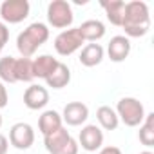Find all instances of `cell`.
Listing matches in <instances>:
<instances>
[{"label":"cell","instance_id":"obj_12","mask_svg":"<svg viewBox=\"0 0 154 154\" xmlns=\"http://www.w3.org/2000/svg\"><path fill=\"white\" fill-rule=\"evenodd\" d=\"M107 54L111 58V62H125V58L131 54V40L123 35H118V36H112L109 45H107Z\"/></svg>","mask_w":154,"mask_h":154},{"label":"cell","instance_id":"obj_19","mask_svg":"<svg viewBox=\"0 0 154 154\" xmlns=\"http://www.w3.org/2000/svg\"><path fill=\"white\" fill-rule=\"evenodd\" d=\"M96 120H98L100 127L105 129V131H116L118 125H120V120H118L116 111H114L112 107H109V105L98 107V111H96Z\"/></svg>","mask_w":154,"mask_h":154},{"label":"cell","instance_id":"obj_25","mask_svg":"<svg viewBox=\"0 0 154 154\" xmlns=\"http://www.w3.org/2000/svg\"><path fill=\"white\" fill-rule=\"evenodd\" d=\"M8 149H9V141L4 134H0V154H8Z\"/></svg>","mask_w":154,"mask_h":154},{"label":"cell","instance_id":"obj_14","mask_svg":"<svg viewBox=\"0 0 154 154\" xmlns=\"http://www.w3.org/2000/svg\"><path fill=\"white\" fill-rule=\"evenodd\" d=\"M78 31H80V35H82V38L85 40V42H98L100 38H103V35H105V26H103V22H100V20H85V22H82V26L78 27Z\"/></svg>","mask_w":154,"mask_h":154},{"label":"cell","instance_id":"obj_10","mask_svg":"<svg viewBox=\"0 0 154 154\" xmlns=\"http://www.w3.org/2000/svg\"><path fill=\"white\" fill-rule=\"evenodd\" d=\"M87 118H89V107L82 102H69L62 112V122H65L71 127H78L85 123Z\"/></svg>","mask_w":154,"mask_h":154},{"label":"cell","instance_id":"obj_26","mask_svg":"<svg viewBox=\"0 0 154 154\" xmlns=\"http://www.w3.org/2000/svg\"><path fill=\"white\" fill-rule=\"evenodd\" d=\"M98 154H122V150L118 149V147H112V145H109V147H103V149H100V152Z\"/></svg>","mask_w":154,"mask_h":154},{"label":"cell","instance_id":"obj_23","mask_svg":"<svg viewBox=\"0 0 154 154\" xmlns=\"http://www.w3.org/2000/svg\"><path fill=\"white\" fill-rule=\"evenodd\" d=\"M8 40H9V29L2 20H0V53H2V49L6 47Z\"/></svg>","mask_w":154,"mask_h":154},{"label":"cell","instance_id":"obj_28","mask_svg":"<svg viewBox=\"0 0 154 154\" xmlns=\"http://www.w3.org/2000/svg\"><path fill=\"white\" fill-rule=\"evenodd\" d=\"M0 127H2V114H0Z\"/></svg>","mask_w":154,"mask_h":154},{"label":"cell","instance_id":"obj_2","mask_svg":"<svg viewBox=\"0 0 154 154\" xmlns=\"http://www.w3.org/2000/svg\"><path fill=\"white\" fill-rule=\"evenodd\" d=\"M49 40V27L42 22L29 24L17 38V49L22 54V58H31L40 45H44Z\"/></svg>","mask_w":154,"mask_h":154},{"label":"cell","instance_id":"obj_5","mask_svg":"<svg viewBox=\"0 0 154 154\" xmlns=\"http://www.w3.org/2000/svg\"><path fill=\"white\" fill-rule=\"evenodd\" d=\"M74 20V13L72 8L67 0H53L47 6V22L56 27V29H65L71 27Z\"/></svg>","mask_w":154,"mask_h":154},{"label":"cell","instance_id":"obj_11","mask_svg":"<svg viewBox=\"0 0 154 154\" xmlns=\"http://www.w3.org/2000/svg\"><path fill=\"white\" fill-rule=\"evenodd\" d=\"M24 103L27 109L31 111H38V109H44L47 103H49V91L38 84H33L26 89L24 93Z\"/></svg>","mask_w":154,"mask_h":154},{"label":"cell","instance_id":"obj_4","mask_svg":"<svg viewBox=\"0 0 154 154\" xmlns=\"http://www.w3.org/2000/svg\"><path fill=\"white\" fill-rule=\"evenodd\" d=\"M116 114L118 120H122L127 127H138L145 120V109L143 103L132 96H125L116 103Z\"/></svg>","mask_w":154,"mask_h":154},{"label":"cell","instance_id":"obj_15","mask_svg":"<svg viewBox=\"0 0 154 154\" xmlns=\"http://www.w3.org/2000/svg\"><path fill=\"white\" fill-rule=\"evenodd\" d=\"M56 65H58L56 58H53L51 54H40L38 58L33 60V76H35V78L45 80L47 76L54 71Z\"/></svg>","mask_w":154,"mask_h":154},{"label":"cell","instance_id":"obj_22","mask_svg":"<svg viewBox=\"0 0 154 154\" xmlns=\"http://www.w3.org/2000/svg\"><path fill=\"white\" fill-rule=\"evenodd\" d=\"M0 82L6 84H15V58L13 56H4L0 58Z\"/></svg>","mask_w":154,"mask_h":154},{"label":"cell","instance_id":"obj_9","mask_svg":"<svg viewBox=\"0 0 154 154\" xmlns=\"http://www.w3.org/2000/svg\"><path fill=\"white\" fill-rule=\"evenodd\" d=\"M78 143L82 145L84 150L87 152H96L102 149L103 145V131L98 125H85L80 131L78 136Z\"/></svg>","mask_w":154,"mask_h":154},{"label":"cell","instance_id":"obj_21","mask_svg":"<svg viewBox=\"0 0 154 154\" xmlns=\"http://www.w3.org/2000/svg\"><path fill=\"white\" fill-rule=\"evenodd\" d=\"M138 138L145 147H154V112L145 114V120L140 125Z\"/></svg>","mask_w":154,"mask_h":154},{"label":"cell","instance_id":"obj_8","mask_svg":"<svg viewBox=\"0 0 154 154\" xmlns=\"http://www.w3.org/2000/svg\"><path fill=\"white\" fill-rule=\"evenodd\" d=\"M9 143L18 150H27L35 143V131L29 123L18 122L9 131Z\"/></svg>","mask_w":154,"mask_h":154},{"label":"cell","instance_id":"obj_1","mask_svg":"<svg viewBox=\"0 0 154 154\" xmlns=\"http://www.w3.org/2000/svg\"><path fill=\"white\" fill-rule=\"evenodd\" d=\"M125 31L127 38H140L145 36L150 29V13H149V6L141 0H132V2L125 4V11H123V20L122 26Z\"/></svg>","mask_w":154,"mask_h":154},{"label":"cell","instance_id":"obj_13","mask_svg":"<svg viewBox=\"0 0 154 154\" xmlns=\"http://www.w3.org/2000/svg\"><path fill=\"white\" fill-rule=\"evenodd\" d=\"M103 54H105L103 47L100 44H94L93 42V44H87L85 47H82V53H80V58L78 60L85 67H96L98 63H102Z\"/></svg>","mask_w":154,"mask_h":154},{"label":"cell","instance_id":"obj_16","mask_svg":"<svg viewBox=\"0 0 154 154\" xmlns=\"http://www.w3.org/2000/svg\"><path fill=\"white\" fill-rule=\"evenodd\" d=\"M60 127H63L62 116H60V112H56V111H53V109L42 112V116L38 118V129H40V132H42L44 136H47V134L58 131Z\"/></svg>","mask_w":154,"mask_h":154},{"label":"cell","instance_id":"obj_27","mask_svg":"<svg viewBox=\"0 0 154 154\" xmlns=\"http://www.w3.org/2000/svg\"><path fill=\"white\" fill-rule=\"evenodd\" d=\"M140 154H152L150 150H143V152H140Z\"/></svg>","mask_w":154,"mask_h":154},{"label":"cell","instance_id":"obj_6","mask_svg":"<svg viewBox=\"0 0 154 154\" xmlns=\"http://www.w3.org/2000/svg\"><path fill=\"white\" fill-rule=\"evenodd\" d=\"M31 6L27 0H4L0 4V17L4 24H20L29 17Z\"/></svg>","mask_w":154,"mask_h":154},{"label":"cell","instance_id":"obj_24","mask_svg":"<svg viewBox=\"0 0 154 154\" xmlns=\"http://www.w3.org/2000/svg\"><path fill=\"white\" fill-rule=\"evenodd\" d=\"M8 102H9V96H8V89H6V85L0 82V109H4L6 105H8Z\"/></svg>","mask_w":154,"mask_h":154},{"label":"cell","instance_id":"obj_18","mask_svg":"<svg viewBox=\"0 0 154 154\" xmlns=\"http://www.w3.org/2000/svg\"><path fill=\"white\" fill-rule=\"evenodd\" d=\"M100 6L105 9L107 20L112 26L120 27L122 20H123V11H125V2H123V0H102Z\"/></svg>","mask_w":154,"mask_h":154},{"label":"cell","instance_id":"obj_20","mask_svg":"<svg viewBox=\"0 0 154 154\" xmlns=\"http://www.w3.org/2000/svg\"><path fill=\"white\" fill-rule=\"evenodd\" d=\"M15 78L17 82H33V60L31 58H15Z\"/></svg>","mask_w":154,"mask_h":154},{"label":"cell","instance_id":"obj_3","mask_svg":"<svg viewBox=\"0 0 154 154\" xmlns=\"http://www.w3.org/2000/svg\"><path fill=\"white\" fill-rule=\"evenodd\" d=\"M44 145L49 154H78V141H76L65 127L44 136Z\"/></svg>","mask_w":154,"mask_h":154},{"label":"cell","instance_id":"obj_7","mask_svg":"<svg viewBox=\"0 0 154 154\" xmlns=\"http://www.w3.org/2000/svg\"><path fill=\"white\" fill-rule=\"evenodd\" d=\"M84 44H85V40L82 38L78 27L63 29V31L54 38V51H56L60 56H69V54L76 53Z\"/></svg>","mask_w":154,"mask_h":154},{"label":"cell","instance_id":"obj_17","mask_svg":"<svg viewBox=\"0 0 154 154\" xmlns=\"http://www.w3.org/2000/svg\"><path fill=\"white\" fill-rule=\"evenodd\" d=\"M69 82H71V69L62 62H58L54 71L45 78V84L49 87H53V89H63Z\"/></svg>","mask_w":154,"mask_h":154}]
</instances>
